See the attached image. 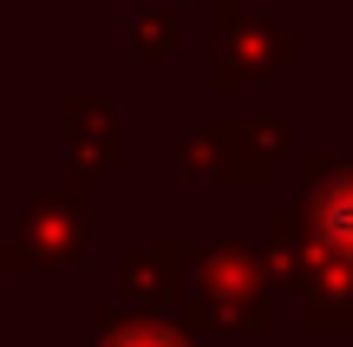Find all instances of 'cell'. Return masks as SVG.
Here are the masks:
<instances>
[{
  "instance_id": "cell-1",
  "label": "cell",
  "mask_w": 353,
  "mask_h": 347,
  "mask_svg": "<svg viewBox=\"0 0 353 347\" xmlns=\"http://www.w3.org/2000/svg\"><path fill=\"white\" fill-rule=\"evenodd\" d=\"M131 347H164V341H131Z\"/></svg>"
}]
</instances>
